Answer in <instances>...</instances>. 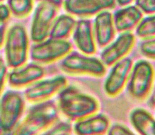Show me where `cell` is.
I'll use <instances>...</instances> for the list:
<instances>
[{"label":"cell","mask_w":155,"mask_h":135,"mask_svg":"<svg viewBox=\"0 0 155 135\" xmlns=\"http://www.w3.org/2000/svg\"><path fill=\"white\" fill-rule=\"evenodd\" d=\"M136 42L135 35L131 32L121 33L101 53L100 59L106 67H112L115 63L126 58L134 48Z\"/></svg>","instance_id":"7c38bea8"},{"label":"cell","mask_w":155,"mask_h":135,"mask_svg":"<svg viewBox=\"0 0 155 135\" xmlns=\"http://www.w3.org/2000/svg\"><path fill=\"white\" fill-rule=\"evenodd\" d=\"M25 98L19 92L8 90L2 96L0 107L1 133H12L22 116Z\"/></svg>","instance_id":"8992f818"},{"label":"cell","mask_w":155,"mask_h":135,"mask_svg":"<svg viewBox=\"0 0 155 135\" xmlns=\"http://www.w3.org/2000/svg\"><path fill=\"white\" fill-rule=\"evenodd\" d=\"M72 49V44L67 40L49 37L41 42L34 43L30 50V54L34 63L45 65L64 58L71 52Z\"/></svg>","instance_id":"52a82bcc"},{"label":"cell","mask_w":155,"mask_h":135,"mask_svg":"<svg viewBox=\"0 0 155 135\" xmlns=\"http://www.w3.org/2000/svg\"><path fill=\"white\" fill-rule=\"evenodd\" d=\"M46 75L44 68L38 63H30L19 70L13 71L8 77L9 85L19 89L35 83Z\"/></svg>","instance_id":"9a60e30c"},{"label":"cell","mask_w":155,"mask_h":135,"mask_svg":"<svg viewBox=\"0 0 155 135\" xmlns=\"http://www.w3.org/2000/svg\"><path fill=\"white\" fill-rule=\"evenodd\" d=\"M5 0H0V1H1V3H2V2H3V1H4Z\"/></svg>","instance_id":"1f68e13d"},{"label":"cell","mask_w":155,"mask_h":135,"mask_svg":"<svg viewBox=\"0 0 155 135\" xmlns=\"http://www.w3.org/2000/svg\"><path fill=\"white\" fill-rule=\"evenodd\" d=\"M110 127L109 118L103 114H95L76 122L74 133L79 135H104Z\"/></svg>","instance_id":"e0dca14e"},{"label":"cell","mask_w":155,"mask_h":135,"mask_svg":"<svg viewBox=\"0 0 155 135\" xmlns=\"http://www.w3.org/2000/svg\"><path fill=\"white\" fill-rule=\"evenodd\" d=\"M8 66L5 63L3 59L1 56V93L3 92L4 86L6 83V80L8 79V72H7Z\"/></svg>","instance_id":"484cf974"},{"label":"cell","mask_w":155,"mask_h":135,"mask_svg":"<svg viewBox=\"0 0 155 135\" xmlns=\"http://www.w3.org/2000/svg\"><path fill=\"white\" fill-rule=\"evenodd\" d=\"M134 63L132 59L126 57L112 66L104 83L105 93L115 97L122 92L128 83Z\"/></svg>","instance_id":"9c48e42d"},{"label":"cell","mask_w":155,"mask_h":135,"mask_svg":"<svg viewBox=\"0 0 155 135\" xmlns=\"http://www.w3.org/2000/svg\"><path fill=\"white\" fill-rule=\"evenodd\" d=\"M73 131L74 128L71 123L59 121L57 122L43 133L47 135H70Z\"/></svg>","instance_id":"7402d4cb"},{"label":"cell","mask_w":155,"mask_h":135,"mask_svg":"<svg viewBox=\"0 0 155 135\" xmlns=\"http://www.w3.org/2000/svg\"><path fill=\"white\" fill-rule=\"evenodd\" d=\"M116 0H64L63 7L73 16L86 18L114 8Z\"/></svg>","instance_id":"8fae6325"},{"label":"cell","mask_w":155,"mask_h":135,"mask_svg":"<svg viewBox=\"0 0 155 135\" xmlns=\"http://www.w3.org/2000/svg\"><path fill=\"white\" fill-rule=\"evenodd\" d=\"M147 104L151 109H155V83L150 94L148 97Z\"/></svg>","instance_id":"83f0119b"},{"label":"cell","mask_w":155,"mask_h":135,"mask_svg":"<svg viewBox=\"0 0 155 135\" xmlns=\"http://www.w3.org/2000/svg\"><path fill=\"white\" fill-rule=\"evenodd\" d=\"M35 0H6L11 14L17 19L27 17L33 10Z\"/></svg>","instance_id":"ffe728a7"},{"label":"cell","mask_w":155,"mask_h":135,"mask_svg":"<svg viewBox=\"0 0 155 135\" xmlns=\"http://www.w3.org/2000/svg\"><path fill=\"white\" fill-rule=\"evenodd\" d=\"M60 111L56 102L52 100L37 103L12 133V135H37L46 131L58 122Z\"/></svg>","instance_id":"7a4b0ae2"},{"label":"cell","mask_w":155,"mask_h":135,"mask_svg":"<svg viewBox=\"0 0 155 135\" xmlns=\"http://www.w3.org/2000/svg\"><path fill=\"white\" fill-rule=\"evenodd\" d=\"M57 104L60 112L68 121L74 122L97 114L100 108L95 98L74 86L66 87L59 93Z\"/></svg>","instance_id":"6da1fadb"},{"label":"cell","mask_w":155,"mask_h":135,"mask_svg":"<svg viewBox=\"0 0 155 135\" xmlns=\"http://www.w3.org/2000/svg\"><path fill=\"white\" fill-rule=\"evenodd\" d=\"M155 71L148 61L140 60L134 63L127 84V91L132 99L143 101L147 99L153 85Z\"/></svg>","instance_id":"277c9868"},{"label":"cell","mask_w":155,"mask_h":135,"mask_svg":"<svg viewBox=\"0 0 155 135\" xmlns=\"http://www.w3.org/2000/svg\"><path fill=\"white\" fill-rule=\"evenodd\" d=\"M136 35L143 40L155 37V14L142 19L136 29Z\"/></svg>","instance_id":"44dd1931"},{"label":"cell","mask_w":155,"mask_h":135,"mask_svg":"<svg viewBox=\"0 0 155 135\" xmlns=\"http://www.w3.org/2000/svg\"><path fill=\"white\" fill-rule=\"evenodd\" d=\"M135 3L143 13L155 14V0H135Z\"/></svg>","instance_id":"cb8c5ba5"},{"label":"cell","mask_w":155,"mask_h":135,"mask_svg":"<svg viewBox=\"0 0 155 135\" xmlns=\"http://www.w3.org/2000/svg\"><path fill=\"white\" fill-rule=\"evenodd\" d=\"M5 60L8 67L18 69L27 62L29 40L24 25L17 23L7 31L4 43Z\"/></svg>","instance_id":"3957f363"},{"label":"cell","mask_w":155,"mask_h":135,"mask_svg":"<svg viewBox=\"0 0 155 135\" xmlns=\"http://www.w3.org/2000/svg\"><path fill=\"white\" fill-rule=\"evenodd\" d=\"M93 28L97 46L100 48L106 47L112 42L117 31L113 14L109 11H105L97 15Z\"/></svg>","instance_id":"5bb4252c"},{"label":"cell","mask_w":155,"mask_h":135,"mask_svg":"<svg viewBox=\"0 0 155 135\" xmlns=\"http://www.w3.org/2000/svg\"><path fill=\"white\" fill-rule=\"evenodd\" d=\"M59 10L52 4L39 3L34 12L30 30V38L34 43L41 42L49 37Z\"/></svg>","instance_id":"ba28073f"},{"label":"cell","mask_w":155,"mask_h":135,"mask_svg":"<svg viewBox=\"0 0 155 135\" xmlns=\"http://www.w3.org/2000/svg\"><path fill=\"white\" fill-rule=\"evenodd\" d=\"M72 15L63 14L57 18L49 37L58 40H67L73 34L77 21Z\"/></svg>","instance_id":"d6986e66"},{"label":"cell","mask_w":155,"mask_h":135,"mask_svg":"<svg viewBox=\"0 0 155 135\" xmlns=\"http://www.w3.org/2000/svg\"><path fill=\"white\" fill-rule=\"evenodd\" d=\"M73 35L76 46L82 53L91 56L96 53L97 42L91 20L82 18L78 20Z\"/></svg>","instance_id":"4fadbf2b"},{"label":"cell","mask_w":155,"mask_h":135,"mask_svg":"<svg viewBox=\"0 0 155 135\" xmlns=\"http://www.w3.org/2000/svg\"><path fill=\"white\" fill-rule=\"evenodd\" d=\"M39 3L45 2L49 4H52L54 6H56L58 8H60L63 6L64 0H36Z\"/></svg>","instance_id":"f546056e"},{"label":"cell","mask_w":155,"mask_h":135,"mask_svg":"<svg viewBox=\"0 0 155 135\" xmlns=\"http://www.w3.org/2000/svg\"><path fill=\"white\" fill-rule=\"evenodd\" d=\"M7 23H1V47L4 45V41L7 34Z\"/></svg>","instance_id":"f1b7e54d"},{"label":"cell","mask_w":155,"mask_h":135,"mask_svg":"<svg viewBox=\"0 0 155 135\" xmlns=\"http://www.w3.org/2000/svg\"><path fill=\"white\" fill-rule=\"evenodd\" d=\"M109 135H134V132L126 126L120 124H114L110 126L107 133Z\"/></svg>","instance_id":"d4e9b609"},{"label":"cell","mask_w":155,"mask_h":135,"mask_svg":"<svg viewBox=\"0 0 155 135\" xmlns=\"http://www.w3.org/2000/svg\"><path fill=\"white\" fill-rule=\"evenodd\" d=\"M130 123L140 135H155V118L143 108H137L131 111Z\"/></svg>","instance_id":"ac0fdd59"},{"label":"cell","mask_w":155,"mask_h":135,"mask_svg":"<svg viewBox=\"0 0 155 135\" xmlns=\"http://www.w3.org/2000/svg\"><path fill=\"white\" fill-rule=\"evenodd\" d=\"M68 81L66 77L59 76L51 79L39 81L30 87L24 92L23 96L28 101L38 103L49 100L56 94L67 87Z\"/></svg>","instance_id":"30bf717a"},{"label":"cell","mask_w":155,"mask_h":135,"mask_svg":"<svg viewBox=\"0 0 155 135\" xmlns=\"http://www.w3.org/2000/svg\"><path fill=\"white\" fill-rule=\"evenodd\" d=\"M134 0H116L117 3L121 6H125L129 5L132 3Z\"/></svg>","instance_id":"4dcf8cb0"},{"label":"cell","mask_w":155,"mask_h":135,"mask_svg":"<svg viewBox=\"0 0 155 135\" xmlns=\"http://www.w3.org/2000/svg\"><path fill=\"white\" fill-rule=\"evenodd\" d=\"M59 67L64 72L70 75H90L103 77L106 66L101 59L88 55L71 51L61 61Z\"/></svg>","instance_id":"5b68a950"},{"label":"cell","mask_w":155,"mask_h":135,"mask_svg":"<svg viewBox=\"0 0 155 135\" xmlns=\"http://www.w3.org/2000/svg\"><path fill=\"white\" fill-rule=\"evenodd\" d=\"M139 52L146 58L155 60V37L143 40L139 45Z\"/></svg>","instance_id":"603a6c76"},{"label":"cell","mask_w":155,"mask_h":135,"mask_svg":"<svg viewBox=\"0 0 155 135\" xmlns=\"http://www.w3.org/2000/svg\"><path fill=\"white\" fill-rule=\"evenodd\" d=\"M113 14V20L117 31L120 33L131 32L136 29L143 19V12L134 5L124 6Z\"/></svg>","instance_id":"2e32d148"},{"label":"cell","mask_w":155,"mask_h":135,"mask_svg":"<svg viewBox=\"0 0 155 135\" xmlns=\"http://www.w3.org/2000/svg\"><path fill=\"white\" fill-rule=\"evenodd\" d=\"M1 23H8L10 18L11 12L7 4H2L1 3Z\"/></svg>","instance_id":"4316f807"}]
</instances>
